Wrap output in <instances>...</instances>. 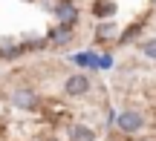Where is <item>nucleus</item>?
Returning a JSON list of instances; mask_svg holds the SVG:
<instances>
[{"label":"nucleus","mask_w":156,"mask_h":141,"mask_svg":"<svg viewBox=\"0 0 156 141\" xmlns=\"http://www.w3.org/2000/svg\"><path fill=\"white\" fill-rule=\"evenodd\" d=\"M116 127L122 133H127V136H133V133H139L142 127H145V115H142L139 109H124V112H119Z\"/></svg>","instance_id":"1"},{"label":"nucleus","mask_w":156,"mask_h":141,"mask_svg":"<svg viewBox=\"0 0 156 141\" xmlns=\"http://www.w3.org/2000/svg\"><path fill=\"white\" fill-rule=\"evenodd\" d=\"M90 86H93V81H90L87 72H75V75H69V78L64 81V92H67V95H73V98L87 95Z\"/></svg>","instance_id":"2"},{"label":"nucleus","mask_w":156,"mask_h":141,"mask_svg":"<svg viewBox=\"0 0 156 141\" xmlns=\"http://www.w3.org/2000/svg\"><path fill=\"white\" fill-rule=\"evenodd\" d=\"M9 101H12V107H17V109H35L38 107V92L29 89V86H17V89H12Z\"/></svg>","instance_id":"3"},{"label":"nucleus","mask_w":156,"mask_h":141,"mask_svg":"<svg viewBox=\"0 0 156 141\" xmlns=\"http://www.w3.org/2000/svg\"><path fill=\"white\" fill-rule=\"evenodd\" d=\"M55 17H58L61 23H67V26H73L75 17H78V9L69 3V0H64V3H58V6H55Z\"/></svg>","instance_id":"4"},{"label":"nucleus","mask_w":156,"mask_h":141,"mask_svg":"<svg viewBox=\"0 0 156 141\" xmlns=\"http://www.w3.org/2000/svg\"><path fill=\"white\" fill-rule=\"evenodd\" d=\"M69 141H95V133L84 124H69Z\"/></svg>","instance_id":"5"},{"label":"nucleus","mask_w":156,"mask_h":141,"mask_svg":"<svg viewBox=\"0 0 156 141\" xmlns=\"http://www.w3.org/2000/svg\"><path fill=\"white\" fill-rule=\"evenodd\" d=\"M93 15L95 17H113V15H116V3H113V0H95Z\"/></svg>","instance_id":"6"},{"label":"nucleus","mask_w":156,"mask_h":141,"mask_svg":"<svg viewBox=\"0 0 156 141\" xmlns=\"http://www.w3.org/2000/svg\"><path fill=\"white\" fill-rule=\"evenodd\" d=\"M69 40H73V26L61 23V26L52 32V43H69Z\"/></svg>","instance_id":"7"},{"label":"nucleus","mask_w":156,"mask_h":141,"mask_svg":"<svg viewBox=\"0 0 156 141\" xmlns=\"http://www.w3.org/2000/svg\"><path fill=\"white\" fill-rule=\"evenodd\" d=\"M116 32H119V29H116V23H101V26L95 29V40H110Z\"/></svg>","instance_id":"8"},{"label":"nucleus","mask_w":156,"mask_h":141,"mask_svg":"<svg viewBox=\"0 0 156 141\" xmlns=\"http://www.w3.org/2000/svg\"><path fill=\"white\" fill-rule=\"evenodd\" d=\"M139 49H142V55H145L147 61H156V38L142 40V43H139Z\"/></svg>","instance_id":"9"},{"label":"nucleus","mask_w":156,"mask_h":141,"mask_svg":"<svg viewBox=\"0 0 156 141\" xmlns=\"http://www.w3.org/2000/svg\"><path fill=\"white\" fill-rule=\"evenodd\" d=\"M0 55H3V58H15V55H20V46L9 38V40H3V43H0Z\"/></svg>","instance_id":"10"},{"label":"nucleus","mask_w":156,"mask_h":141,"mask_svg":"<svg viewBox=\"0 0 156 141\" xmlns=\"http://www.w3.org/2000/svg\"><path fill=\"white\" fill-rule=\"evenodd\" d=\"M73 61L78 66H95V55L93 52H78V55H73Z\"/></svg>","instance_id":"11"},{"label":"nucleus","mask_w":156,"mask_h":141,"mask_svg":"<svg viewBox=\"0 0 156 141\" xmlns=\"http://www.w3.org/2000/svg\"><path fill=\"white\" fill-rule=\"evenodd\" d=\"M95 66H98V69H110V66H113V55L98 58V61H95Z\"/></svg>","instance_id":"12"},{"label":"nucleus","mask_w":156,"mask_h":141,"mask_svg":"<svg viewBox=\"0 0 156 141\" xmlns=\"http://www.w3.org/2000/svg\"><path fill=\"white\" fill-rule=\"evenodd\" d=\"M153 6H156V0H153Z\"/></svg>","instance_id":"13"}]
</instances>
